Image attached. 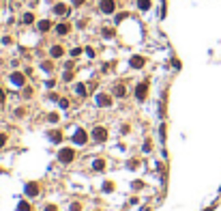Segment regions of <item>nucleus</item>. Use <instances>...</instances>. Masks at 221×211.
<instances>
[{
	"label": "nucleus",
	"instance_id": "24",
	"mask_svg": "<svg viewBox=\"0 0 221 211\" xmlns=\"http://www.w3.org/2000/svg\"><path fill=\"white\" fill-rule=\"evenodd\" d=\"M4 142H6V134H0V149L4 147Z\"/></svg>",
	"mask_w": 221,
	"mask_h": 211
},
{
	"label": "nucleus",
	"instance_id": "5",
	"mask_svg": "<svg viewBox=\"0 0 221 211\" xmlns=\"http://www.w3.org/2000/svg\"><path fill=\"white\" fill-rule=\"evenodd\" d=\"M114 0H101V4H99V9L103 11V13H114Z\"/></svg>",
	"mask_w": 221,
	"mask_h": 211
},
{
	"label": "nucleus",
	"instance_id": "8",
	"mask_svg": "<svg viewBox=\"0 0 221 211\" xmlns=\"http://www.w3.org/2000/svg\"><path fill=\"white\" fill-rule=\"evenodd\" d=\"M129 65H131L133 69H142V67H144V58H142V56H131Z\"/></svg>",
	"mask_w": 221,
	"mask_h": 211
},
{
	"label": "nucleus",
	"instance_id": "31",
	"mask_svg": "<svg viewBox=\"0 0 221 211\" xmlns=\"http://www.w3.org/2000/svg\"><path fill=\"white\" fill-rule=\"evenodd\" d=\"M73 4H75V7H80V4H84V0H73Z\"/></svg>",
	"mask_w": 221,
	"mask_h": 211
},
{
	"label": "nucleus",
	"instance_id": "9",
	"mask_svg": "<svg viewBox=\"0 0 221 211\" xmlns=\"http://www.w3.org/2000/svg\"><path fill=\"white\" fill-rule=\"evenodd\" d=\"M11 82L15 86H24V82H26V78L22 76V73H11Z\"/></svg>",
	"mask_w": 221,
	"mask_h": 211
},
{
	"label": "nucleus",
	"instance_id": "14",
	"mask_svg": "<svg viewBox=\"0 0 221 211\" xmlns=\"http://www.w3.org/2000/svg\"><path fill=\"white\" fill-rule=\"evenodd\" d=\"M56 33H58V35H67V33H69V26H67V24H58V26H56Z\"/></svg>",
	"mask_w": 221,
	"mask_h": 211
},
{
	"label": "nucleus",
	"instance_id": "1",
	"mask_svg": "<svg viewBox=\"0 0 221 211\" xmlns=\"http://www.w3.org/2000/svg\"><path fill=\"white\" fill-rule=\"evenodd\" d=\"M73 157H75V151H73V149H67V147H65V149H60V151H58V160H60L62 164L73 162Z\"/></svg>",
	"mask_w": 221,
	"mask_h": 211
},
{
	"label": "nucleus",
	"instance_id": "3",
	"mask_svg": "<svg viewBox=\"0 0 221 211\" xmlns=\"http://www.w3.org/2000/svg\"><path fill=\"white\" fill-rule=\"evenodd\" d=\"M86 140H88V136H86L84 129H77V131L73 134V142H75V144H86Z\"/></svg>",
	"mask_w": 221,
	"mask_h": 211
},
{
	"label": "nucleus",
	"instance_id": "17",
	"mask_svg": "<svg viewBox=\"0 0 221 211\" xmlns=\"http://www.w3.org/2000/svg\"><path fill=\"white\" fill-rule=\"evenodd\" d=\"M92 168L94 170H103L105 168V162H103V160H94V162H92Z\"/></svg>",
	"mask_w": 221,
	"mask_h": 211
},
{
	"label": "nucleus",
	"instance_id": "21",
	"mask_svg": "<svg viewBox=\"0 0 221 211\" xmlns=\"http://www.w3.org/2000/svg\"><path fill=\"white\" fill-rule=\"evenodd\" d=\"M75 90H77V95H82V97L86 95V86H84V84H77V86H75Z\"/></svg>",
	"mask_w": 221,
	"mask_h": 211
},
{
	"label": "nucleus",
	"instance_id": "26",
	"mask_svg": "<svg viewBox=\"0 0 221 211\" xmlns=\"http://www.w3.org/2000/svg\"><path fill=\"white\" fill-rule=\"evenodd\" d=\"M80 209H82L80 203H73V205H71V211H80Z\"/></svg>",
	"mask_w": 221,
	"mask_h": 211
},
{
	"label": "nucleus",
	"instance_id": "7",
	"mask_svg": "<svg viewBox=\"0 0 221 211\" xmlns=\"http://www.w3.org/2000/svg\"><path fill=\"white\" fill-rule=\"evenodd\" d=\"M26 194H28V196H37V194H39V183H32V181L26 183Z\"/></svg>",
	"mask_w": 221,
	"mask_h": 211
},
{
	"label": "nucleus",
	"instance_id": "2",
	"mask_svg": "<svg viewBox=\"0 0 221 211\" xmlns=\"http://www.w3.org/2000/svg\"><path fill=\"white\" fill-rule=\"evenodd\" d=\"M92 138H94L97 142H103V140H107V131H105L103 127H94V129H92Z\"/></svg>",
	"mask_w": 221,
	"mask_h": 211
},
{
	"label": "nucleus",
	"instance_id": "10",
	"mask_svg": "<svg viewBox=\"0 0 221 211\" xmlns=\"http://www.w3.org/2000/svg\"><path fill=\"white\" fill-rule=\"evenodd\" d=\"M54 13H58V15H67V13H69V7H67V4H56V7H54Z\"/></svg>",
	"mask_w": 221,
	"mask_h": 211
},
{
	"label": "nucleus",
	"instance_id": "11",
	"mask_svg": "<svg viewBox=\"0 0 221 211\" xmlns=\"http://www.w3.org/2000/svg\"><path fill=\"white\" fill-rule=\"evenodd\" d=\"M114 95H116V97H125V95H127V88H125L123 84H116V88H114Z\"/></svg>",
	"mask_w": 221,
	"mask_h": 211
},
{
	"label": "nucleus",
	"instance_id": "28",
	"mask_svg": "<svg viewBox=\"0 0 221 211\" xmlns=\"http://www.w3.org/2000/svg\"><path fill=\"white\" fill-rule=\"evenodd\" d=\"M142 185H144V183H142V181H135V183H133V190H140V187H142Z\"/></svg>",
	"mask_w": 221,
	"mask_h": 211
},
{
	"label": "nucleus",
	"instance_id": "15",
	"mask_svg": "<svg viewBox=\"0 0 221 211\" xmlns=\"http://www.w3.org/2000/svg\"><path fill=\"white\" fill-rule=\"evenodd\" d=\"M49 140L60 142V140H62V134H60V131H49Z\"/></svg>",
	"mask_w": 221,
	"mask_h": 211
},
{
	"label": "nucleus",
	"instance_id": "4",
	"mask_svg": "<svg viewBox=\"0 0 221 211\" xmlns=\"http://www.w3.org/2000/svg\"><path fill=\"white\" fill-rule=\"evenodd\" d=\"M97 106L99 108H105V106L110 108L112 106V97L110 95H97Z\"/></svg>",
	"mask_w": 221,
	"mask_h": 211
},
{
	"label": "nucleus",
	"instance_id": "29",
	"mask_svg": "<svg viewBox=\"0 0 221 211\" xmlns=\"http://www.w3.org/2000/svg\"><path fill=\"white\" fill-rule=\"evenodd\" d=\"M4 97H6V93H4V88H0V103L4 101Z\"/></svg>",
	"mask_w": 221,
	"mask_h": 211
},
{
	"label": "nucleus",
	"instance_id": "27",
	"mask_svg": "<svg viewBox=\"0 0 221 211\" xmlns=\"http://www.w3.org/2000/svg\"><path fill=\"white\" fill-rule=\"evenodd\" d=\"M144 151H146V153L150 151V140H146V142H144Z\"/></svg>",
	"mask_w": 221,
	"mask_h": 211
},
{
	"label": "nucleus",
	"instance_id": "30",
	"mask_svg": "<svg viewBox=\"0 0 221 211\" xmlns=\"http://www.w3.org/2000/svg\"><path fill=\"white\" fill-rule=\"evenodd\" d=\"M45 211H58V209H56V205H47V207H45Z\"/></svg>",
	"mask_w": 221,
	"mask_h": 211
},
{
	"label": "nucleus",
	"instance_id": "19",
	"mask_svg": "<svg viewBox=\"0 0 221 211\" xmlns=\"http://www.w3.org/2000/svg\"><path fill=\"white\" fill-rule=\"evenodd\" d=\"M103 37H105V39H112V37H114V30H112V28H103Z\"/></svg>",
	"mask_w": 221,
	"mask_h": 211
},
{
	"label": "nucleus",
	"instance_id": "25",
	"mask_svg": "<svg viewBox=\"0 0 221 211\" xmlns=\"http://www.w3.org/2000/svg\"><path fill=\"white\" fill-rule=\"evenodd\" d=\"M80 52H82L80 47H73V50H71V56H80Z\"/></svg>",
	"mask_w": 221,
	"mask_h": 211
},
{
	"label": "nucleus",
	"instance_id": "22",
	"mask_svg": "<svg viewBox=\"0 0 221 211\" xmlns=\"http://www.w3.org/2000/svg\"><path fill=\"white\" fill-rule=\"evenodd\" d=\"M17 211H30V205H28V203H19V205H17Z\"/></svg>",
	"mask_w": 221,
	"mask_h": 211
},
{
	"label": "nucleus",
	"instance_id": "6",
	"mask_svg": "<svg viewBox=\"0 0 221 211\" xmlns=\"http://www.w3.org/2000/svg\"><path fill=\"white\" fill-rule=\"evenodd\" d=\"M146 93H148V84L146 82H142V84H137V88H135V97L142 101L144 97H146Z\"/></svg>",
	"mask_w": 221,
	"mask_h": 211
},
{
	"label": "nucleus",
	"instance_id": "16",
	"mask_svg": "<svg viewBox=\"0 0 221 211\" xmlns=\"http://www.w3.org/2000/svg\"><path fill=\"white\" fill-rule=\"evenodd\" d=\"M137 7H140L142 11H148V9H150V0H137Z\"/></svg>",
	"mask_w": 221,
	"mask_h": 211
},
{
	"label": "nucleus",
	"instance_id": "12",
	"mask_svg": "<svg viewBox=\"0 0 221 211\" xmlns=\"http://www.w3.org/2000/svg\"><path fill=\"white\" fill-rule=\"evenodd\" d=\"M49 54H52L54 58H60V56H62V47H60V45H54V47L49 50Z\"/></svg>",
	"mask_w": 221,
	"mask_h": 211
},
{
	"label": "nucleus",
	"instance_id": "23",
	"mask_svg": "<svg viewBox=\"0 0 221 211\" xmlns=\"http://www.w3.org/2000/svg\"><path fill=\"white\" fill-rule=\"evenodd\" d=\"M47 121H49V123H56V121H58V114H47Z\"/></svg>",
	"mask_w": 221,
	"mask_h": 211
},
{
	"label": "nucleus",
	"instance_id": "18",
	"mask_svg": "<svg viewBox=\"0 0 221 211\" xmlns=\"http://www.w3.org/2000/svg\"><path fill=\"white\" fill-rule=\"evenodd\" d=\"M22 22H24V24H32V22H35V15H32V13H26Z\"/></svg>",
	"mask_w": 221,
	"mask_h": 211
},
{
	"label": "nucleus",
	"instance_id": "13",
	"mask_svg": "<svg viewBox=\"0 0 221 211\" xmlns=\"http://www.w3.org/2000/svg\"><path fill=\"white\" fill-rule=\"evenodd\" d=\"M49 26H52V24H49L47 20H41V22H39V30H41V33H47V30H49Z\"/></svg>",
	"mask_w": 221,
	"mask_h": 211
},
{
	"label": "nucleus",
	"instance_id": "20",
	"mask_svg": "<svg viewBox=\"0 0 221 211\" xmlns=\"http://www.w3.org/2000/svg\"><path fill=\"white\" fill-rule=\"evenodd\" d=\"M103 192H114V183L105 181V183H103Z\"/></svg>",
	"mask_w": 221,
	"mask_h": 211
}]
</instances>
